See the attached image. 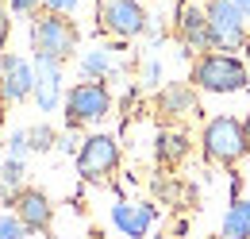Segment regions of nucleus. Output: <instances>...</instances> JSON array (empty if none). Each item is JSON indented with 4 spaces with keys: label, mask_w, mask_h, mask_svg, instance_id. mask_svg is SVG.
Here are the masks:
<instances>
[{
    "label": "nucleus",
    "mask_w": 250,
    "mask_h": 239,
    "mask_svg": "<svg viewBox=\"0 0 250 239\" xmlns=\"http://www.w3.org/2000/svg\"><path fill=\"white\" fill-rule=\"evenodd\" d=\"M96 27L112 39H135L150 27L139 0H96Z\"/></svg>",
    "instance_id": "5"
},
{
    "label": "nucleus",
    "mask_w": 250,
    "mask_h": 239,
    "mask_svg": "<svg viewBox=\"0 0 250 239\" xmlns=\"http://www.w3.org/2000/svg\"><path fill=\"white\" fill-rule=\"evenodd\" d=\"M116 170H120V139L108 131L89 135L77 150V174L85 181H108Z\"/></svg>",
    "instance_id": "7"
},
{
    "label": "nucleus",
    "mask_w": 250,
    "mask_h": 239,
    "mask_svg": "<svg viewBox=\"0 0 250 239\" xmlns=\"http://www.w3.org/2000/svg\"><path fill=\"white\" fill-rule=\"evenodd\" d=\"M154 220H158L154 205H139V201H116V205H112V224H116V232L127 236V239L150 236Z\"/></svg>",
    "instance_id": "11"
},
{
    "label": "nucleus",
    "mask_w": 250,
    "mask_h": 239,
    "mask_svg": "<svg viewBox=\"0 0 250 239\" xmlns=\"http://www.w3.org/2000/svg\"><path fill=\"white\" fill-rule=\"evenodd\" d=\"M204 16H208V27H212V47L231 54V50H243L247 47V16L231 4V0H208L204 4Z\"/></svg>",
    "instance_id": "6"
},
{
    "label": "nucleus",
    "mask_w": 250,
    "mask_h": 239,
    "mask_svg": "<svg viewBox=\"0 0 250 239\" xmlns=\"http://www.w3.org/2000/svg\"><path fill=\"white\" fill-rule=\"evenodd\" d=\"M158 108L169 112V116H188V112H196V89H192V81H169V85H162Z\"/></svg>",
    "instance_id": "14"
},
{
    "label": "nucleus",
    "mask_w": 250,
    "mask_h": 239,
    "mask_svg": "<svg viewBox=\"0 0 250 239\" xmlns=\"http://www.w3.org/2000/svg\"><path fill=\"white\" fill-rule=\"evenodd\" d=\"M173 27H177V39H181L185 54H208V50H216V47H212L208 16H204L200 4L181 0V4H177V20H173Z\"/></svg>",
    "instance_id": "8"
},
{
    "label": "nucleus",
    "mask_w": 250,
    "mask_h": 239,
    "mask_svg": "<svg viewBox=\"0 0 250 239\" xmlns=\"http://www.w3.org/2000/svg\"><path fill=\"white\" fill-rule=\"evenodd\" d=\"M77 70H81L85 81H108V77L120 70V62H116V47H93V50H85L81 62H77Z\"/></svg>",
    "instance_id": "13"
},
{
    "label": "nucleus",
    "mask_w": 250,
    "mask_h": 239,
    "mask_svg": "<svg viewBox=\"0 0 250 239\" xmlns=\"http://www.w3.org/2000/svg\"><path fill=\"white\" fill-rule=\"evenodd\" d=\"M81 143H85V139H81L77 131H65V135H58V147H62L65 154H73V158H77V150H81Z\"/></svg>",
    "instance_id": "22"
},
{
    "label": "nucleus",
    "mask_w": 250,
    "mask_h": 239,
    "mask_svg": "<svg viewBox=\"0 0 250 239\" xmlns=\"http://www.w3.org/2000/svg\"><path fill=\"white\" fill-rule=\"evenodd\" d=\"M4 35H8V12L0 8V47H4Z\"/></svg>",
    "instance_id": "25"
},
{
    "label": "nucleus",
    "mask_w": 250,
    "mask_h": 239,
    "mask_svg": "<svg viewBox=\"0 0 250 239\" xmlns=\"http://www.w3.org/2000/svg\"><path fill=\"white\" fill-rule=\"evenodd\" d=\"M12 212L23 220L27 232H46L50 220H54V205H50V197H46L42 189H23V193L12 201Z\"/></svg>",
    "instance_id": "12"
},
{
    "label": "nucleus",
    "mask_w": 250,
    "mask_h": 239,
    "mask_svg": "<svg viewBox=\"0 0 250 239\" xmlns=\"http://www.w3.org/2000/svg\"><path fill=\"white\" fill-rule=\"evenodd\" d=\"M23 174H27V166H23L20 158H8V154H4V162H0V193H4L8 205L27 189V185H23Z\"/></svg>",
    "instance_id": "16"
},
{
    "label": "nucleus",
    "mask_w": 250,
    "mask_h": 239,
    "mask_svg": "<svg viewBox=\"0 0 250 239\" xmlns=\"http://www.w3.org/2000/svg\"><path fill=\"white\" fill-rule=\"evenodd\" d=\"M27 96H35V62L20 54H0V100L20 104Z\"/></svg>",
    "instance_id": "9"
},
{
    "label": "nucleus",
    "mask_w": 250,
    "mask_h": 239,
    "mask_svg": "<svg viewBox=\"0 0 250 239\" xmlns=\"http://www.w3.org/2000/svg\"><path fill=\"white\" fill-rule=\"evenodd\" d=\"M196 93H212V96H231L250 85V70L239 54H223V50H208L192 58V73H188Z\"/></svg>",
    "instance_id": "1"
},
{
    "label": "nucleus",
    "mask_w": 250,
    "mask_h": 239,
    "mask_svg": "<svg viewBox=\"0 0 250 239\" xmlns=\"http://www.w3.org/2000/svg\"><path fill=\"white\" fill-rule=\"evenodd\" d=\"M243 131H247V147H250V112L243 116Z\"/></svg>",
    "instance_id": "27"
},
{
    "label": "nucleus",
    "mask_w": 250,
    "mask_h": 239,
    "mask_svg": "<svg viewBox=\"0 0 250 239\" xmlns=\"http://www.w3.org/2000/svg\"><path fill=\"white\" fill-rule=\"evenodd\" d=\"M200 154L216 166H235L250 158V147H247V131H243V120L231 116V112H219L204 123L200 131Z\"/></svg>",
    "instance_id": "2"
},
{
    "label": "nucleus",
    "mask_w": 250,
    "mask_h": 239,
    "mask_svg": "<svg viewBox=\"0 0 250 239\" xmlns=\"http://www.w3.org/2000/svg\"><path fill=\"white\" fill-rule=\"evenodd\" d=\"M77 39H81V31H77V24H73L69 16L42 12V16H35V24H31L35 58H54V62L65 66V62L77 54Z\"/></svg>",
    "instance_id": "3"
},
{
    "label": "nucleus",
    "mask_w": 250,
    "mask_h": 239,
    "mask_svg": "<svg viewBox=\"0 0 250 239\" xmlns=\"http://www.w3.org/2000/svg\"><path fill=\"white\" fill-rule=\"evenodd\" d=\"M42 8L54 12V16H73V12L81 8V0H42Z\"/></svg>",
    "instance_id": "21"
},
{
    "label": "nucleus",
    "mask_w": 250,
    "mask_h": 239,
    "mask_svg": "<svg viewBox=\"0 0 250 239\" xmlns=\"http://www.w3.org/2000/svg\"><path fill=\"white\" fill-rule=\"evenodd\" d=\"M219 236L223 239H250V197H239V201L227 205Z\"/></svg>",
    "instance_id": "15"
},
{
    "label": "nucleus",
    "mask_w": 250,
    "mask_h": 239,
    "mask_svg": "<svg viewBox=\"0 0 250 239\" xmlns=\"http://www.w3.org/2000/svg\"><path fill=\"white\" fill-rule=\"evenodd\" d=\"M62 112L69 127H81V123H96L112 112V93L104 81H77L73 89L65 93Z\"/></svg>",
    "instance_id": "4"
},
{
    "label": "nucleus",
    "mask_w": 250,
    "mask_h": 239,
    "mask_svg": "<svg viewBox=\"0 0 250 239\" xmlns=\"http://www.w3.org/2000/svg\"><path fill=\"white\" fill-rule=\"evenodd\" d=\"M243 62H247V70H250V39H247V47H243Z\"/></svg>",
    "instance_id": "28"
},
{
    "label": "nucleus",
    "mask_w": 250,
    "mask_h": 239,
    "mask_svg": "<svg viewBox=\"0 0 250 239\" xmlns=\"http://www.w3.org/2000/svg\"><path fill=\"white\" fill-rule=\"evenodd\" d=\"M27 154H31L27 131H12V135H8V158H20V162H27Z\"/></svg>",
    "instance_id": "20"
},
{
    "label": "nucleus",
    "mask_w": 250,
    "mask_h": 239,
    "mask_svg": "<svg viewBox=\"0 0 250 239\" xmlns=\"http://www.w3.org/2000/svg\"><path fill=\"white\" fill-rule=\"evenodd\" d=\"M27 143H31V150H50L58 147V131L50 127V123H35V127H27Z\"/></svg>",
    "instance_id": "18"
},
{
    "label": "nucleus",
    "mask_w": 250,
    "mask_h": 239,
    "mask_svg": "<svg viewBox=\"0 0 250 239\" xmlns=\"http://www.w3.org/2000/svg\"><path fill=\"white\" fill-rule=\"evenodd\" d=\"M31 232L23 228V220L16 212H0V239H27Z\"/></svg>",
    "instance_id": "19"
},
{
    "label": "nucleus",
    "mask_w": 250,
    "mask_h": 239,
    "mask_svg": "<svg viewBox=\"0 0 250 239\" xmlns=\"http://www.w3.org/2000/svg\"><path fill=\"white\" fill-rule=\"evenodd\" d=\"M231 4H235V8H239V12H243V16L250 20V0H231Z\"/></svg>",
    "instance_id": "26"
},
{
    "label": "nucleus",
    "mask_w": 250,
    "mask_h": 239,
    "mask_svg": "<svg viewBox=\"0 0 250 239\" xmlns=\"http://www.w3.org/2000/svg\"><path fill=\"white\" fill-rule=\"evenodd\" d=\"M65 100L62 89V62L54 58H35V104L39 112H54Z\"/></svg>",
    "instance_id": "10"
},
{
    "label": "nucleus",
    "mask_w": 250,
    "mask_h": 239,
    "mask_svg": "<svg viewBox=\"0 0 250 239\" xmlns=\"http://www.w3.org/2000/svg\"><path fill=\"white\" fill-rule=\"evenodd\" d=\"M158 147H154V154H158V162H181L188 154V135L185 131H158V139H154Z\"/></svg>",
    "instance_id": "17"
},
{
    "label": "nucleus",
    "mask_w": 250,
    "mask_h": 239,
    "mask_svg": "<svg viewBox=\"0 0 250 239\" xmlns=\"http://www.w3.org/2000/svg\"><path fill=\"white\" fill-rule=\"evenodd\" d=\"M39 4H42V0H8V8H12L16 16H35Z\"/></svg>",
    "instance_id": "23"
},
{
    "label": "nucleus",
    "mask_w": 250,
    "mask_h": 239,
    "mask_svg": "<svg viewBox=\"0 0 250 239\" xmlns=\"http://www.w3.org/2000/svg\"><path fill=\"white\" fill-rule=\"evenodd\" d=\"M158 77H162V66H158V62H146V81L154 85Z\"/></svg>",
    "instance_id": "24"
}]
</instances>
